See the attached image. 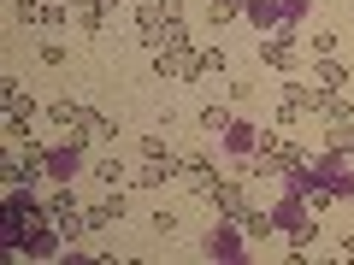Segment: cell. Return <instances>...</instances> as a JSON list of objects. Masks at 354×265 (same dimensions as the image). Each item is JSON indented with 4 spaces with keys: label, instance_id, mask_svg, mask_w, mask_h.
<instances>
[{
    "label": "cell",
    "instance_id": "9",
    "mask_svg": "<svg viewBox=\"0 0 354 265\" xmlns=\"http://www.w3.org/2000/svg\"><path fill=\"white\" fill-rule=\"evenodd\" d=\"M330 148H354V130H348V118H342V124L330 130Z\"/></svg>",
    "mask_w": 354,
    "mask_h": 265
},
{
    "label": "cell",
    "instance_id": "2",
    "mask_svg": "<svg viewBox=\"0 0 354 265\" xmlns=\"http://www.w3.org/2000/svg\"><path fill=\"white\" fill-rule=\"evenodd\" d=\"M295 165H301V148L295 141H283V136L260 141V171H295Z\"/></svg>",
    "mask_w": 354,
    "mask_h": 265
},
{
    "label": "cell",
    "instance_id": "5",
    "mask_svg": "<svg viewBox=\"0 0 354 265\" xmlns=\"http://www.w3.org/2000/svg\"><path fill=\"white\" fill-rule=\"evenodd\" d=\"M213 201L225 206L230 218H248V201H242V189H236V183H225V177H218V183H213Z\"/></svg>",
    "mask_w": 354,
    "mask_h": 265
},
{
    "label": "cell",
    "instance_id": "1",
    "mask_svg": "<svg viewBox=\"0 0 354 265\" xmlns=\"http://www.w3.org/2000/svg\"><path fill=\"white\" fill-rule=\"evenodd\" d=\"M53 124H65L71 136H88V141H113V118L88 112V106H77V101H59V106H53Z\"/></svg>",
    "mask_w": 354,
    "mask_h": 265
},
{
    "label": "cell",
    "instance_id": "4",
    "mask_svg": "<svg viewBox=\"0 0 354 265\" xmlns=\"http://www.w3.org/2000/svg\"><path fill=\"white\" fill-rule=\"evenodd\" d=\"M18 18H24V24H53V18H71V12L53 6V0H18Z\"/></svg>",
    "mask_w": 354,
    "mask_h": 265
},
{
    "label": "cell",
    "instance_id": "8",
    "mask_svg": "<svg viewBox=\"0 0 354 265\" xmlns=\"http://www.w3.org/2000/svg\"><path fill=\"white\" fill-rule=\"evenodd\" d=\"M266 65H290V41H272L266 48Z\"/></svg>",
    "mask_w": 354,
    "mask_h": 265
},
{
    "label": "cell",
    "instance_id": "7",
    "mask_svg": "<svg viewBox=\"0 0 354 265\" xmlns=\"http://www.w3.org/2000/svg\"><path fill=\"white\" fill-rule=\"evenodd\" d=\"M6 112H12V118H30V112H36V106H30V95H24L18 83H6Z\"/></svg>",
    "mask_w": 354,
    "mask_h": 265
},
{
    "label": "cell",
    "instance_id": "6",
    "mask_svg": "<svg viewBox=\"0 0 354 265\" xmlns=\"http://www.w3.org/2000/svg\"><path fill=\"white\" fill-rule=\"evenodd\" d=\"M65 12H71L83 30H95V24H101V0H65Z\"/></svg>",
    "mask_w": 354,
    "mask_h": 265
},
{
    "label": "cell",
    "instance_id": "3",
    "mask_svg": "<svg viewBox=\"0 0 354 265\" xmlns=\"http://www.w3.org/2000/svg\"><path fill=\"white\" fill-rule=\"evenodd\" d=\"M177 171H183V177L195 183V195H213V183H218V177H213V165H207V153H189V159H177Z\"/></svg>",
    "mask_w": 354,
    "mask_h": 265
}]
</instances>
